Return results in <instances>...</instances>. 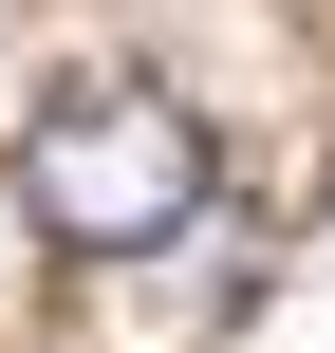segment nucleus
<instances>
[{
    "instance_id": "1",
    "label": "nucleus",
    "mask_w": 335,
    "mask_h": 353,
    "mask_svg": "<svg viewBox=\"0 0 335 353\" xmlns=\"http://www.w3.org/2000/svg\"><path fill=\"white\" fill-rule=\"evenodd\" d=\"M205 186H224V149H205V112L168 74H93V93H56L19 130V205H37L56 261H149V242L205 223Z\"/></svg>"
}]
</instances>
